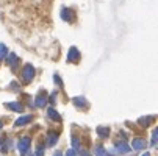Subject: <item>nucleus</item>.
<instances>
[{
	"mask_svg": "<svg viewBox=\"0 0 158 156\" xmlns=\"http://www.w3.org/2000/svg\"><path fill=\"white\" fill-rule=\"evenodd\" d=\"M10 145H11V144H10V142H6V144H5V147H3V151H6V150L10 148Z\"/></svg>",
	"mask_w": 158,
	"mask_h": 156,
	"instance_id": "nucleus-26",
	"label": "nucleus"
},
{
	"mask_svg": "<svg viewBox=\"0 0 158 156\" xmlns=\"http://www.w3.org/2000/svg\"><path fill=\"white\" fill-rule=\"evenodd\" d=\"M2 142H3V139H2V138H0V148H2Z\"/></svg>",
	"mask_w": 158,
	"mask_h": 156,
	"instance_id": "nucleus-29",
	"label": "nucleus"
},
{
	"mask_svg": "<svg viewBox=\"0 0 158 156\" xmlns=\"http://www.w3.org/2000/svg\"><path fill=\"white\" fill-rule=\"evenodd\" d=\"M6 55H8V47L5 44H0V61H2Z\"/></svg>",
	"mask_w": 158,
	"mask_h": 156,
	"instance_id": "nucleus-17",
	"label": "nucleus"
},
{
	"mask_svg": "<svg viewBox=\"0 0 158 156\" xmlns=\"http://www.w3.org/2000/svg\"><path fill=\"white\" fill-rule=\"evenodd\" d=\"M46 103H47V95L44 94V92H41V94L36 95V98H35V106L44 108V106H46Z\"/></svg>",
	"mask_w": 158,
	"mask_h": 156,
	"instance_id": "nucleus-7",
	"label": "nucleus"
},
{
	"mask_svg": "<svg viewBox=\"0 0 158 156\" xmlns=\"http://www.w3.org/2000/svg\"><path fill=\"white\" fill-rule=\"evenodd\" d=\"M96 131H97V134H99L100 139H106L110 136V128L108 126H97Z\"/></svg>",
	"mask_w": 158,
	"mask_h": 156,
	"instance_id": "nucleus-13",
	"label": "nucleus"
},
{
	"mask_svg": "<svg viewBox=\"0 0 158 156\" xmlns=\"http://www.w3.org/2000/svg\"><path fill=\"white\" fill-rule=\"evenodd\" d=\"M53 77H55V83H58L60 86H63V81H61V78H60V75H58V74H55Z\"/></svg>",
	"mask_w": 158,
	"mask_h": 156,
	"instance_id": "nucleus-25",
	"label": "nucleus"
},
{
	"mask_svg": "<svg viewBox=\"0 0 158 156\" xmlns=\"http://www.w3.org/2000/svg\"><path fill=\"white\" fill-rule=\"evenodd\" d=\"M72 103H74L77 108L88 106V103H86V98H85V97H74V98H72Z\"/></svg>",
	"mask_w": 158,
	"mask_h": 156,
	"instance_id": "nucleus-14",
	"label": "nucleus"
},
{
	"mask_svg": "<svg viewBox=\"0 0 158 156\" xmlns=\"http://www.w3.org/2000/svg\"><path fill=\"white\" fill-rule=\"evenodd\" d=\"M155 120V117L153 116H147V117H139L138 119V123L143 126V128H147V126H150V123Z\"/></svg>",
	"mask_w": 158,
	"mask_h": 156,
	"instance_id": "nucleus-12",
	"label": "nucleus"
},
{
	"mask_svg": "<svg viewBox=\"0 0 158 156\" xmlns=\"http://www.w3.org/2000/svg\"><path fill=\"white\" fill-rule=\"evenodd\" d=\"M30 145H31V139L30 138H22L17 142V150L20 151V154H27V151L30 150Z\"/></svg>",
	"mask_w": 158,
	"mask_h": 156,
	"instance_id": "nucleus-2",
	"label": "nucleus"
},
{
	"mask_svg": "<svg viewBox=\"0 0 158 156\" xmlns=\"http://www.w3.org/2000/svg\"><path fill=\"white\" fill-rule=\"evenodd\" d=\"M80 52H78V49L77 47H71L69 49V53H67V61L69 62H78L80 61Z\"/></svg>",
	"mask_w": 158,
	"mask_h": 156,
	"instance_id": "nucleus-3",
	"label": "nucleus"
},
{
	"mask_svg": "<svg viewBox=\"0 0 158 156\" xmlns=\"http://www.w3.org/2000/svg\"><path fill=\"white\" fill-rule=\"evenodd\" d=\"M5 108L11 109V111H16V113H22V111H24V106H22L19 102H8V103H5Z\"/></svg>",
	"mask_w": 158,
	"mask_h": 156,
	"instance_id": "nucleus-8",
	"label": "nucleus"
},
{
	"mask_svg": "<svg viewBox=\"0 0 158 156\" xmlns=\"http://www.w3.org/2000/svg\"><path fill=\"white\" fill-rule=\"evenodd\" d=\"M72 148H74L75 151L80 150V142H78V138H77L75 134H72Z\"/></svg>",
	"mask_w": 158,
	"mask_h": 156,
	"instance_id": "nucleus-18",
	"label": "nucleus"
},
{
	"mask_svg": "<svg viewBox=\"0 0 158 156\" xmlns=\"http://www.w3.org/2000/svg\"><path fill=\"white\" fill-rule=\"evenodd\" d=\"M81 156H91V154H88L86 151H81Z\"/></svg>",
	"mask_w": 158,
	"mask_h": 156,
	"instance_id": "nucleus-28",
	"label": "nucleus"
},
{
	"mask_svg": "<svg viewBox=\"0 0 158 156\" xmlns=\"http://www.w3.org/2000/svg\"><path fill=\"white\" fill-rule=\"evenodd\" d=\"M64 156H77V151H75L74 148H69V150L66 151V154H64Z\"/></svg>",
	"mask_w": 158,
	"mask_h": 156,
	"instance_id": "nucleus-24",
	"label": "nucleus"
},
{
	"mask_svg": "<svg viewBox=\"0 0 158 156\" xmlns=\"http://www.w3.org/2000/svg\"><path fill=\"white\" fill-rule=\"evenodd\" d=\"M8 87H10V89H13V91H19V89H20V86H19L16 81H13V83H11Z\"/></svg>",
	"mask_w": 158,
	"mask_h": 156,
	"instance_id": "nucleus-23",
	"label": "nucleus"
},
{
	"mask_svg": "<svg viewBox=\"0 0 158 156\" xmlns=\"http://www.w3.org/2000/svg\"><path fill=\"white\" fill-rule=\"evenodd\" d=\"M53 156H63V153H61V151H56V153H55Z\"/></svg>",
	"mask_w": 158,
	"mask_h": 156,
	"instance_id": "nucleus-27",
	"label": "nucleus"
},
{
	"mask_svg": "<svg viewBox=\"0 0 158 156\" xmlns=\"http://www.w3.org/2000/svg\"><path fill=\"white\" fill-rule=\"evenodd\" d=\"M60 16H61V19H63L64 22H71V20L74 19V13H72L69 8H63Z\"/></svg>",
	"mask_w": 158,
	"mask_h": 156,
	"instance_id": "nucleus-10",
	"label": "nucleus"
},
{
	"mask_svg": "<svg viewBox=\"0 0 158 156\" xmlns=\"http://www.w3.org/2000/svg\"><path fill=\"white\" fill-rule=\"evenodd\" d=\"M56 142H58V133L49 131V133H47V145H49V147H53Z\"/></svg>",
	"mask_w": 158,
	"mask_h": 156,
	"instance_id": "nucleus-11",
	"label": "nucleus"
},
{
	"mask_svg": "<svg viewBox=\"0 0 158 156\" xmlns=\"http://www.w3.org/2000/svg\"><path fill=\"white\" fill-rule=\"evenodd\" d=\"M14 2H19V0H11V2L8 3V5H11V3H14ZM22 2H25V0H22ZM27 2H31V3H35V5H38V3H41V2H44V0H27ZM6 6V5H5Z\"/></svg>",
	"mask_w": 158,
	"mask_h": 156,
	"instance_id": "nucleus-21",
	"label": "nucleus"
},
{
	"mask_svg": "<svg viewBox=\"0 0 158 156\" xmlns=\"http://www.w3.org/2000/svg\"><path fill=\"white\" fill-rule=\"evenodd\" d=\"M94 154H96V156H111V154L105 150L103 145H96V148H94Z\"/></svg>",
	"mask_w": 158,
	"mask_h": 156,
	"instance_id": "nucleus-15",
	"label": "nucleus"
},
{
	"mask_svg": "<svg viewBox=\"0 0 158 156\" xmlns=\"http://www.w3.org/2000/svg\"><path fill=\"white\" fill-rule=\"evenodd\" d=\"M156 138H158V128H155L152 131V141H150V145H155L156 144Z\"/></svg>",
	"mask_w": 158,
	"mask_h": 156,
	"instance_id": "nucleus-20",
	"label": "nucleus"
},
{
	"mask_svg": "<svg viewBox=\"0 0 158 156\" xmlns=\"http://www.w3.org/2000/svg\"><path fill=\"white\" fill-rule=\"evenodd\" d=\"M47 114H49V117H50L52 120H56V122H58V120H61V116L56 113V111H55L53 108H49V109H47Z\"/></svg>",
	"mask_w": 158,
	"mask_h": 156,
	"instance_id": "nucleus-16",
	"label": "nucleus"
},
{
	"mask_svg": "<svg viewBox=\"0 0 158 156\" xmlns=\"http://www.w3.org/2000/svg\"><path fill=\"white\" fill-rule=\"evenodd\" d=\"M0 130H2V122H0Z\"/></svg>",
	"mask_w": 158,
	"mask_h": 156,
	"instance_id": "nucleus-31",
	"label": "nucleus"
},
{
	"mask_svg": "<svg viewBox=\"0 0 158 156\" xmlns=\"http://www.w3.org/2000/svg\"><path fill=\"white\" fill-rule=\"evenodd\" d=\"M128 151H130V145H128L125 141L118 142L116 147H114V154H125V153H128Z\"/></svg>",
	"mask_w": 158,
	"mask_h": 156,
	"instance_id": "nucleus-4",
	"label": "nucleus"
},
{
	"mask_svg": "<svg viewBox=\"0 0 158 156\" xmlns=\"http://www.w3.org/2000/svg\"><path fill=\"white\" fill-rule=\"evenodd\" d=\"M143 156H150V153H144V154H143Z\"/></svg>",
	"mask_w": 158,
	"mask_h": 156,
	"instance_id": "nucleus-30",
	"label": "nucleus"
},
{
	"mask_svg": "<svg viewBox=\"0 0 158 156\" xmlns=\"http://www.w3.org/2000/svg\"><path fill=\"white\" fill-rule=\"evenodd\" d=\"M35 78V67L31 64H25L24 69H22V80H24V83H31Z\"/></svg>",
	"mask_w": 158,
	"mask_h": 156,
	"instance_id": "nucleus-1",
	"label": "nucleus"
},
{
	"mask_svg": "<svg viewBox=\"0 0 158 156\" xmlns=\"http://www.w3.org/2000/svg\"><path fill=\"white\" fill-rule=\"evenodd\" d=\"M5 58H6V64H8L10 67L14 70V69L17 67V64H19V56H17L16 53H13V52H11V53H8Z\"/></svg>",
	"mask_w": 158,
	"mask_h": 156,
	"instance_id": "nucleus-5",
	"label": "nucleus"
},
{
	"mask_svg": "<svg viewBox=\"0 0 158 156\" xmlns=\"http://www.w3.org/2000/svg\"><path fill=\"white\" fill-rule=\"evenodd\" d=\"M33 120V116H22L14 122V126H25L27 123H30Z\"/></svg>",
	"mask_w": 158,
	"mask_h": 156,
	"instance_id": "nucleus-9",
	"label": "nucleus"
},
{
	"mask_svg": "<svg viewBox=\"0 0 158 156\" xmlns=\"http://www.w3.org/2000/svg\"><path fill=\"white\" fill-rule=\"evenodd\" d=\"M56 95H58V92H56V91H55V92H52V95H50V98H49L47 102H50L52 105H55V103H56Z\"/></svg>",
	"mask_w": 158,
	"mask_h": 156,
	"instance_id": "nucleus-22",
	"label": "nucleus"
},
{
	"mask_svg": "<svg viewBox=\"0 0 158 156\" xmlns=\"http://www.w3.org/2000/svg\"><path fill=\"white\" fill-rule=\"evenodd\" d=\"M131 147H133V150H144L147 147V142L143 138H136L131 141Z\"/></svg>",
	"mask_w": 158,
	"mask_h": 156,
	"instance_id": "nucleus-6",
	"label": "nucleus"
},
{
	"mask_svg": "<svg viewBox=\"0 0 158 156\" xmlns=\"http://www.w3.org/2000/svg\"><path fill=\"white\" fill-rule=\"evenodd\" d=\"M44 150H46V144H39L36 148V154L35 156H44Z\"/></svg>",
	"mask_w": 158,
	"mask_h": 156,
	"instance_id": "nucleus-19",
	"label": "nucleus"
}]
</instances>
